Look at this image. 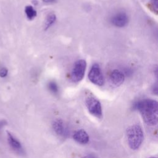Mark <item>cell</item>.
I'll return each instance as SVG.
<instances>
[{"mask_svg":"<svg viewBox=\"0 0 158 158\" xmlns=\"http://www.w3.org/2000/svg\"><path fill=\"white\" fill-rule=\"evenodd\" d=\"M134 109L138 110L144 121L150 126L156 125L158 119V104L156 100L144 99L134 103Z\"/></svg>","mask_w":158,"mask_h":158,"instance_id":"1","label":"cell"},{"mask_svg":"<svg viewBox=\"0 0 158 158\" xmlns=\"http://www.w3.org/2000/svg\"><path fill=\"white\" fill-rule=\"evenodd\" d=\"M126 134L129 147L133 150L138 149L141 146L144 138L141 127L137 124L133 125L127 128Z\"/></svg>","mask_w":158,"mask_h":158,"instance_id":"2","label":"cell"},{"mask_svg":"<svg viewBox=\"0 0 158 158\" xmlns=\"http://www.w3.org/2000/svg\"><path fill=\"white\" fill-rule=\"evenodd\" d=\"M85 104L89 112L98 118H102V111L101 102L93 96H88L85 99Z\"/></svg>","mask_w":158,"mask_h":158,"instance_id":"3","label":"cell"},{"mask_svg":"<svg viewBox=\"0 0 158 158\" xmlns=\"http://www.w3.org/2000/svg\"><path fill=\"white\" fill-rule=\"evenodd\" d=\"M86 68V62L83 59L77 60L72 68L71 78L73 82H79L84 77Z\"/></svg>","mask_w":158,"mask_h":158,"instance_id":"4","label":"cell"},{"mask_svg":"<svg viewBox=\"0 0 158 158\" xmlns=\"http://www.w3.org/2000/svg\"><path fill=\"white\" fill-rule=\"evenodd\" d=\"M88 79L89 81L97 85V86H102L104 83V79L103 74L101 67L98 64H94L88 73Z\"/></svg>","mask_w":158,"mask_h":158,"instance_id":"5","label":"cell"},{"mask_svg":"<svg viewBox=\"0 0 158 158\" xmlns=\"http://www.w3.org/2000/svg\"><path fill=\"white\" fill-rule=\"evenodd\" d=\"M110 22L114 26L122 28L128 23V17L125 12H118L111 17Z\"/></svg>","mask_w":158,"mask_h":158,"instance_id":"6","label":"cell"},{"mask_svg":"<svg viewBox=\"0 0 158 158\" xmlns=\"http://www.w3.org/2000/svg\"><path fill=\"white\" fill-rule=\"evenodd\" d=\"M7 139L10 148L16 153L23 154V149L21 143L11 133L7 132Z\"/></svg>","mask_w":158,"mask_h":158,"instance_id":"7","label":"cell"},{"mask_svg":"<svg viewBox=\"0 0 158 158\" xmlns=\"http://www.w3.org/2000/svg\"><path fill=\"white\" fill-rule=\"evenodd\" d=\"M125 80V75L122 71L118 70H114L110 74V81L112 86H119Z\"/></svg>","mask_w":158,"mask_h":158,"instance_id":"8","label":"cell"},{"mask_svg":"<svg viewBox=\"0 0 158 158\" xmlns=\"http://www.w3.org/2000/svg\"><path fill=\"white\" fill-rule=\"evenodd\" d=\"M52 128L55 133L59 136H65L67 135V130L64 123V122L60 119H56L52 123Z\"/></svg>","mask_w":158,"mask_h":158,"instance_id":"9","label":"cell"},{"mask_svg":"<svg viewBox=\"0 0 158 158\" xmlns=\"http://www.w3.org/2000/svg\"><path fill=\"white\" fill-rule=\"evenodd\" d=\"M73 138L77 142L80 144H86L89 141V136L86 131L83 129H80L75 131Z\"/></svg>","mask_w":158,"mask_h":158,"instance_id":"10","label":"cell"},{"mask_svg":"<svg viewBox=\"0 0 158 158\" xmlns=\"http://www.w3.org/2000/svg\"><path fill=\"white\" fill-rule=\"evenodd\" d=\"M56 15L53 14H49L48 15L46 19V22H45V30H48L49 28H50L56 22Z\"/></svg>","mask_w":158,"mask_h":158,"instance_id":"11","label":"cell"},{"mask_svg":"<svg viewBox=\"0 0 158 158\" xmlns=\"http://www.w3.org/2000/svg\"><path fill=\"white\" fill-rule=\"evenodd\" d=\"M25 13L29 20H33L36 16V11L31 6H27L25 7Z\"/></svg>","mask_w":158,"mask_h":158,"instance_id":"12","label":"cell"},{"mask_svg":"<svg viewBox=\"0 0 158 158\" xmlns=\"http://www.w3.org/2000/svg\"><path fill=\"white\" fill-rule=\"evenodd\" d=\"M48 88L49 90L53 94H57L59 92V87L55 81H49L48 84Z\"/></svg>","mask_w":158,"mask_h":158,"instance_id":"13","label":"cell"},{"mask_svg":"<svg viewBox=\"0 0 158 158\" xmlns=\"http://www.w3.org/2000/svg\"><path fill=\"white\" fill-rule=\"evenodd\" d=\"M150 4L152 11L157 14L158 10V0H150Z\"/></svg>","mask_w":158,"mask_h":158,"instance_id":"14","label":"cell"},{"mask_svg":"<svg viewBox=\"0 0 158 158\" xmlns=\"http://www.w3.org/2000/svg\"><path fill=\"white\" fill-rule=\"evenodd\" d=\"M7 73H8V70L6 67H3L0 69V77H2V78L6 77L7 75Z\"/></svg>","mask_w":158,"mask_h":158,"instance_id":"15","label":"cell"},{"mask_svg":"<svg viewBox=\"0 0 158 158\" xmlns=\"http://www.w3.org/2000/svg\"><path fill=\"white\" fill-rule=\"evenodd\" d=\"M7 122L6 120L2 119V120H0V131L7 125Z\"/></svg>","mask_w":158,"mask_h":158,"instance_id":"16","label":"cell"},{"mask_svg":"<svg viewBox=\"0 0 158 158\" xmlns=\"http://www.w3.org/2000/svg\"><path fill=\"white\" fill-rule=\"evenodd\" d=\"M54 1H55V0H43V2H47V3H48V2H54Z\"/></svg>","mask_w":158,"mask_h":158,"instance_id":"17","label":"cell"},{"mask_svg":"<svg viewBox=\"0 0 158 158\" xmlns=\"http://www.w3.org/2000/svg\"><path fill=\"white\" fill-rule=\"evenodd\" d=\"M149 158H157L156 157H149Z\"/></svg>","mask_w":158,"mask_h":158,"instance_id":"18","label":"cell"},{"mask_svg":"<svg viewBox=\"0 0 158 158\" xmlns=\"http://www.w3.org/2000/svg\"><path fill=\"white\" fill-rule=\"evenodd\" d=\"M83 158H88L87 157H83Z\"/></svg>","mask_w":158,"mask_h":158,"instance_id":"19","label":"cell"}]
</instances>
